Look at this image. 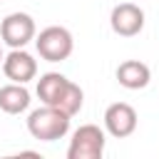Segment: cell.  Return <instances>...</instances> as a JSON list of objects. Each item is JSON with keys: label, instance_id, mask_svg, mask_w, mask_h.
I'll return each mask as SVG.
<instances>
[{"label": "cell", "instance_id": "6da1fadb", "mask_svg": "<svg viewBox=\"0 0 159 159\" xmlns=\"http://www.w3.org/2000/svg\"><path fill=\"white\" fill-rule=\"evenodd\" d=\"M70 114L52 107V104H45L40 109H32L30 117H27V132L40 139V142H55V139H62L67 132H70Z\"/></svg>", "mask_w": 159, "mask_h": 159}, {"label": "cell", "instance_id": "7a4b0ae2", "mask_svg": "<svg viewBox=\"0 0 159 159\" xmlns=\"http://www.w3.org/2000/svg\"><path fill=\"white\" fill-rule=\"evenodd\" d=\"M35 47H37V52H40L42 60H47V62H62V60H67L72 55L75 40H72V32L67 27L52 25V27H45L37 35Z\"/></svg>", "mask_w": 159, "mask_h": 159}, {"label": "cell", "instance_id": "3957f363", "mask_svg": "<svg viewBox=\"0 0 159 159\" xmlns=\"http://www.w3.org/2000/svg\"><path fill=\"white\" fill-rule=\"evenodd\" d=\"M104 154V132L97 124H82L75 129L67 149V159H99Z\"/></svg>", "mask_w": 159, "mask_h": 159}, {"label": "cell", "instance_id": "277c9868", "mask_svg": "<svg viewBox=\"0 0 159 159\" xmlns=\"http://www.w3.org/2000/svg\"><path fill=\"white\" fill-rule=\"evenodd\" d=\"M0 37L7 47L17 50L25 47L32 37H35V20L27 12H10L2 22H0Z\"/></svg>", "mask_w": 159, "mask_h": 159}, {"label": "cell", "instance_id": "5b68a950", "mask_svg": "<svg viewBox=\"0 0 159 159\" xmlns=\"http://www.w3.org/2000/svg\"><path fill=\"white\" fill-rule=\"evenodd\" d=\"M109 25L119 37H134L144 27V10L134 2H119L112 7Z\"/></svg>", "mask_w": 159, "mask_h": 159}, {"label": "cell", "instance_id": "8992f818", "mask_svg": "<svg viewBox=\"0 0 159 159\" xmlns=\"http://www.w3.org/2000/svg\"><path fill=\"white\" fill-rule=\"evenodd\" d=\"M104 127H107V132H109L112 137H117V139L129 137V134L137 129V112H134V107L127 104V102H114V104H109L107 112H104Z\"/></svg>", "mask_w": 159, "mask_h": 159}, {"label": "cell", "instance_id": "52a82bcc", "mask_svg": "<svg viewBox=\"0 0 159 159\" xmlns=\"http://www.w3.org/2000/svg\"><path fill=\"white\" fill-rule=\"evenodd\" d=\"M2 72H5L7 80L25 84V82L35 80V75H37V62H35V57H32L30 52H25L22 47H17V50H12V52L2 60Z\"/></svg>", "mask_w": 159, "mask_h": 159}, {"label": "cell", "instance_id": "ba28073f", "mask_svg": "<svg viewBox=\"0 0 159 159\" xmlns=\"http://www.w3.org/2000/svg\"><path fill=\"white\" fill-rule=\"evenodd\" d=\"M152 80V72L139 60H127L117 67V82L127 89H144Z\"/></svg>", "mask_w": 159, "mask_h": 159}, {"label": "cell", "instance_id": "9c48e42d", "mask_svg": "<svg viewBox=\"0 0 159 159\" xmlns=\"http://www.w3.org/2000/svg\"><path fill=\"white\" fill-rule=\"evenodd\" d=\"M67 84H70V80L65 75H60V72H45L37 80V97L42 99V104L57 107V102H60L62 92L67 89Z\"/></svg>", "mask_w": 159, "mask_h": 159}, {"label": "cell", "instance_id": "30bf717a", "mask_svg": "<svg viewBox=\"0 0 159 159\" xmlns=\"http://www.w3.org/2000/svg\"><path fill=\"white\" fill-rule=\"evenodd\" d=\"M30 107V92L25 89V84L12 82L0 87V109L7 114H20Z\"/></svg>", "mask_w": 159, "mask_h": 159}, {"label": "cell", "instance_id": "8fae6325", "mask_svg": "<svg viewBox=\"0 0 159 159\" xmlns=\"http://www.w3.org/2000/svg\"><path fill=\"white\" fill-rule=\"evenodd\" d=\"M82 102H84V94H82L80 84L70 82V84H67V89L62 92L60 102H57V109H62V112H67L70 117H75V114L82 109Z\"/></svg>", "mask_w": 159, "mask_h": 159}, {"label": "cell", "instance_id": "7c38bea8", "mask_svg": "<svg viewBox=\"0 0 159 159\" xmlns=\"http://www.w3.org/2000/svg\"><path fill=\"white\" fill-rule=\"evenodd\" d=\"M2 60H5V55H2V47H0V62H2Z\"/></svg>", "mask_w": 159, "mask_h": 159}]
</instances>
